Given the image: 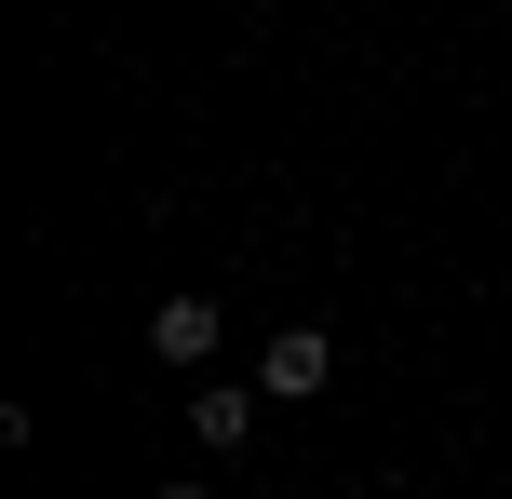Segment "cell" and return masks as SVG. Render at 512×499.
<instances>
[{"label":"cell","mask_w":512,"mask_h":499,"mask_svg":"<svg viewBox=\"0 0 512 499\" xmlns=\"http://www.w3.org/2000/svg\"><path fill=\"white\" fill-rule=\"evenodd\" d=\"M216 338H230V324H216V297H162V311H149V351H162L176 378H203Z\"/></svg>","instance_id":"obj_2"},{"label":"cell","mask_w":512,"mask_h":499,"mask_svg":"<svg viewBox=\"0 0 512 499\" xmlns=\"http://www.w3.org/2000/svg\"><path fill=\"white\" fill-rule=\"evenodd\" d=\"M189 432H203V446H256V392H230V378H216V392L189 405Z\"/></svg>","instance_id":"obj_3"},{"label":"cell","mask_w":512,"mask_h":499,"mask_svg":"<svg viewBox=\"0 0 512 499\" xmlns=\"http://www.w3.org/2000/svg\"><path fill=\"white\" fill-rule=\"evenodd\" d=\"M162 499H203V486H189V473H176V486H162Z\"/></svg>","instance_id":"obj_4"},{"label":"cell","mask_w":512,"mask_h":499,"mask_svg":"<svg viewBox=\"0 0 512 499\" xmlns=\"http://www.w3.org/2000/svg\"><path fill=\"white\" fill-rule=\"evenodd\" d=\"M324 378H337V338H324V324H283V338L256 351V392H270V405H310Z\"/></svg>","instance_id":"obj_1"}]
</instances>
